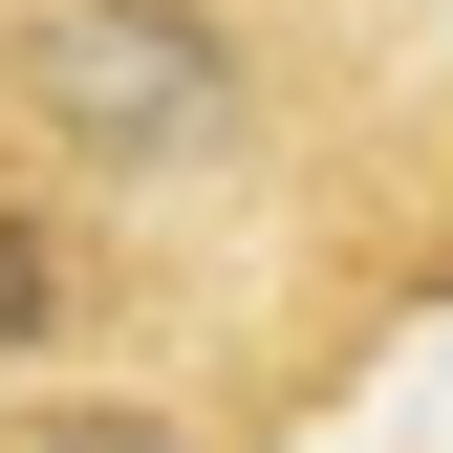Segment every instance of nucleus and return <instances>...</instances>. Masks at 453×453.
Listing matches in <instances>:
<instances>
[{"instance_id":"nucleus-2","label":"nucleus","mask_w":453,"mask_h":453,"mask_svg":"<svg viewBox=\"0 0 453 453\" xmlns=\"http://www.w3.org/2000/svg\"><path fill=\"white\" fill-rule=\"evenodd\" d=\"M87 303H108V259H87V195L43 173V151H0V346H65Z\"/></svg>"},{"instance_id":"nucleus-3","label":"nucleus","mask_w":453,"mask_h":453,"mask_svg":"<svg viewBox=\"0 0 453 453\" xmlns=\"http://www.w3.org/2000/svg\"><path fill=\"white\" fill-rule=\"evenodd\" d=\"M0 453H216L195 411H130V388H43V411H0Z\"/></svg>"},{"instance_id":"nucleus-1","label":"nucleus","mask_w":453,"mask_h":453,"mask_svg":"<svg viewBox=\"0 0 453 453\" xmlns=\"http://www.w3.org/2000/svg\"><path fill=\"white\" fill-rule=\"evenodd\" d=\"M280 130V0H0V151L65 195H195Z\"/></svg>"}]
</instances>
